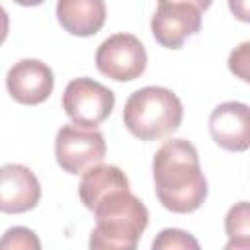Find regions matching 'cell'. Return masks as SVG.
I'll use <instances>...</instances> for the list:
<instances>
[{"instance_id": "1", "label": "cell", "mask_w": 250, "mask_h": 250, "mask_svg": "<svg viewBox=\"0 0 250 250\" xmlns=\"http://www.w3.org/2000/svg\"><path fill=\"white\" fill-rule=\"evenodd\" d=\"M152 180L158 201L172 213H193L207 199V180L197 148L186 139L166 141L156 150Z\"/></svg>"}, {"instance_id": "2", "label": "cell", "mask_w": 250, "mask_h": 250, "mask_svg": "<svg viewBox=\"0 0 250 250\" xmlns=\"http://www.w3.org/2000/svg\"><path fill=\"white\" fill-rule=\"evenodd\" d=\"M96 227L90 236V248L135 250L141 234L148 227V209L131 193L119 189L102 199L96 209Z\"/></svg>"}, {"instance_id": "3", "label": "cell", "mask_w": 250, "mask_h": 250, "mask_svg": "<svg viewBox=\"0 0 250 250\" xmlns=\"http://www.w3.org/2000/svg\"><path fill=\"white\" fill-rule=\"evenodd\" d=\"M184 119L180 98L162 86H145L133 92L123 107L127 131L141 141H156L178 131Z\"/></svg>"}, {"instance_id": "4", "label": "cell", "mask_w": 250, "mask_h": 250, "mask_svg": "<svg viewBox=\"0 0 250 250\" xmlns=\"http://www.w3.org/2000/svg\"><path fill=\"white\" fill-rule=\"evenodd\" d=\"M105 139L96 127L62 125L55 139V156L59 166L68 174H84L105 158Z\"/></svg>"}, {"instance_id": "5", "label": "cell", "mask_w": 250, "mask_h": 250, "mask_svg": "<svg viewBox=\"0 0 250 250\" xmlns=\"http://www.w3.org/2000/svg\"><path fill=\"white\" fill-rule=\"evenodd\" d=\"M115 105V94L92 80V78H74L66 84L62 94V109L72 119V123L82 127H96L105 121Z\"/></svg>"}, {"instance_id": "6", "label": "cell", "mask_w": 250, "mask_h": 250, "mask_svg": "<svg viewBox=\"0 0 250 250\" xmlns=\"http://www.w3.org/2000/svg\"><path fill=\"white\" fill-rule=\"evenodd\" d=\"M98 70L117 82H131L146 68V51L139 37L131 33L109 35L96 51Z\"/></svg>"}, {"instance_id": "7", "label": "cell", "mask_w": 250, "mask_h": 250, "mask_svg": "<svg viewBox=\"0 0 250 250\" xmlns=\"http://www.w3.org/2000/svg\"><path fill=\"white\" fill-rule=\"evenodd\" d=\"M201 29V12L184 2L158 4L152 20L150 31L156 43L166 49H180L184 41Z\"/></svg>"}, {"instance_id": "8", "label": "cell", "mask_w": 250, "mask_h": 250, "mask_svg": "<svg viewBox=\"0 0 250 250\" xmlns=\"http://www.w3.org/2000/svg\"><path fill=\"white\" fill-rule=\"evenodd\" d=\"M55 86L51 66L39 59H21L6 74V88L12 100L23 105L43 104Z\"/></svg>"}, {"instance_id": "9", "label": "cell", "mask_w": 250, "mask_h": 250, "mask_svg": "<svg viewBox=\"0 0 250 250\" xmlns=\"http://www.w3.org/2000/svg\"><path fill=\"white\" fill-rule=\"evenodd\" d=\"M213 141L230 152L250 148V105L242 102H223L209 115Z\"/></svg>"}, {"instance_id": "10", "label": "cell", "mask_w": 250, "mask_h": 250, "mask_svg": "<svg viewBox=\"0 0 250 250\" xmlns=\"http://www.w3.org/2000/svg\"><path fill=\"white\" fill-rule=\"evenodd\" d=\"M41 186L37 176L23 164H4L0 170V211L25 213L37 207Z\"/></svg>"}, {"instance_id": "11", "label": "cell", "mask_w": 250, "mask_h": 250, "mask_svg": "<svg viewBox=\"0 0 250 250\" xmlns=\"http://www.w3.org/2000/svg\"><path fill=\"white\" fill-rule=\"evenodd\" d=\"M104 0H59L57 20L64 31L76 37L96 35L105 23Z\"/></svg>"}, {"instance_id": "12", "label": "cell", "mask_w": 250, "mask_h": 250, "mask_svg": "<svg viewBox=\"0 0 250 250\" xmlns=\"http://www.w3.org/2000/svg\"><path fill=\"white\" fill-rule=\"evenodd\" d=\"M119 189H129V178L125 176V172L119 166L98 164L82 174L78 195L84 207L94 211L102 199H105L109 193Z\"/></svg>"}, {"instance_id": "13", "label": "cell", "mask_w": 250, "mask_h": 250, "mask_svg": "<svg viewBox=\"0 0 250 250\" xmlns=\"http://www.w3.org/2000/svg\"><path fill=\"white\" fill-rule=\"evenodd\" d=\"M225 232V250H250V201H238L227 211Z\"/></svg>"}, {"instance_id": "14", "label": "cell", "mask_w": 250, "mask_h": 250, "mask_svg": "<svg viewBox=\"0 0 250 250\" xmlns=\"http://www.w3.org/2000/svg\"><path fill=\"white\" fill-rule=\"evenodd\" d=\"M154 250H174V248H199V242L186 230L180 229H164L152 242Z\"/></svg>"}, {"instance_id": "15", "label": "cell", "mask_w": 250, "mask_h": 250, "mask_svg": "<svg viewBox=\"0 0 250 250\" xmlns=\"http://www.w3.org/2000/svg\"><path fill=\"white\" fill-rule=\"evenodd\" d=\"M229 70L242 82L250 84V41L236 45L229 55Z\"/></svg>"}, {"instance_id": "16", "label": "cell", "mask_w": 250, "mask_h": 250, "mask_svg": "<svg viewBox=\"0 0 250 250\" xmlns=\"http://www.w3.org/2000/svg\"><path fill=\"white\" fill-rule=\"evenodd\" d=\"M2 248H33V250H39L41 248V242L39 238L35 236L33 230L25 229V227H12L6 230L4 238H2Z\"/></svg>"}, {"instance_id": "17", "label": "cell", "mask_w": 250, "mask_h": 250, "mask_svg": "<svg viewBox=\"0 0 250 250\" xmlns=\"http://www.w3.org/2000/svg\"><path fill=\"white\" fill-rule=\"evenodd\" d=\"M230 14L244 23H250V0H229Z\"/></svg>"}, {"instance_id": "18", "label": "cell", "mask_w": 250, "mask_h": 250, "mask_svg": "<svg viewBox=\"0 0 250 250\" xmlns=\"http://www.w3.org/2000/svg\"><path fill=\"white\" fill-rule=\"evenodd\" d=\"M166 2H184V4H189V6L197 8L199 12H205L213 4V0H158V4H166Z\"/></svg>"}, {"instance_id": "19", "label": "cell", "mask_w": 250, "mask_h": 250, "mask_svg": "<svg viewBox=\"0 0 250 250\" xmlns=\"http://www.w3.org/2000/svg\"><path fill=\"white\" fill-rule=\"evenodd\" d=\"M16 4H20V6H39V4H43L45 0H14Z\"/></svg>"}]
</instances>
